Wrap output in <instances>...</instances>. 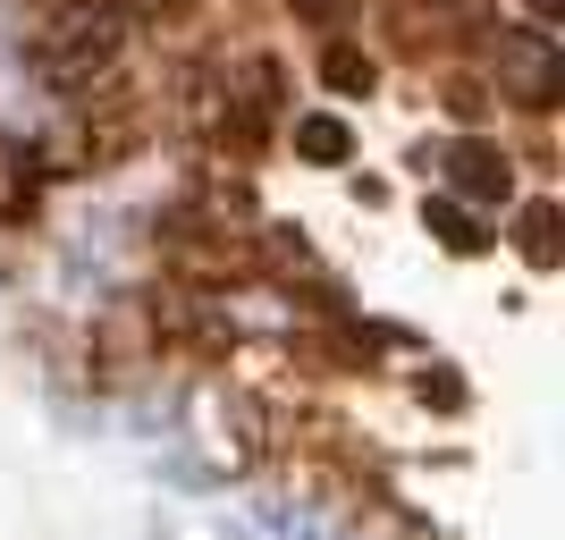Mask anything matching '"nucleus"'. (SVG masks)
Instances as JSON below:
<instances>
[{
    "label": "nucleus",
    "mask_w": 565,
    "mask_h": 540,
    "mask_svg": "<svg viewBox=\"0 0 565 540\" xmlns=\"http://www.w3.org/2000/svg\"><path fill=\"white\" fill-rule=\"evenodd\" d=\"M490 85H507V94H523L532 110H548V102H557V51H548V34H507V25H498Z\"/></svg>",
    "instance_id": "f257e3e1"
},
{
    "label": "nucleus",
    "mask_w": 565,
    "mask_h": 540,
    "mask_svg": "<svg viewBox=\"0 0 565 540\" xmlns=\"http://www.w3.org/2000/svg\"><path fill=\"white\" fill-rule=\"evenodd\" d=\"M34 194H43V152H25L18 136H0V229H9V220H34Z\"/></svg>",
    "instance_id": "f03ea898"
},
{
    "label": "nucleus",
    "mask_w": 565,
    "mask_h": 540,
    "mask_svg": "<svg viewBox=\"0 0 565 540\" xmlns=\"http://www.w3.org/2000/svg\"><path fill=\"white\" fill-rule=\"evenodd\" d=\"M296 144H305V161H347V127H338V118H305Z\"/></svg>",
    "instance_id": "7ed1b4c3"
},
{
    "label": "nucleus",
    "mask_w": 565,
    "mask_h": 540,
    "mask_svg": "<svg viewBox=\"0 0 565 540\" xmlns=\"http://www.w3.org/2000/svg\"><path fill=\"white\" fill-rule=\"evenodd\" d=\"M330 85H338V94H354V85H372V60H363L354 43H330Z\"/></svg>",
    "instance_id": "20e7f679"
}]
</instances>
